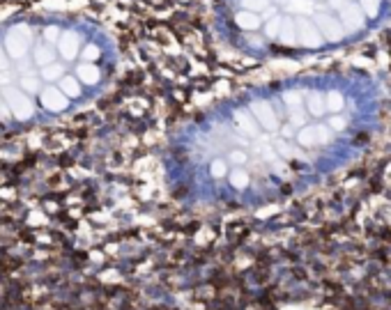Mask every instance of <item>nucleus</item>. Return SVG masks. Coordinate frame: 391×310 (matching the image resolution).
I'll list each match as a JSON object with an SVG mask.
<instances>
[{"mask_svg":"<svg viewBox=\"0 0 391 310\" xmlns=\"http://www.w3.org/2000/svg\"><path fill=\"white\" fill-rule=\"evenodd\" d=\"M387 92L366 72H324L237 97L178 145L175 180L203 203L256 207L304 194L362 159Z\"/></svg>","mask_w":391,"mask_h":310,"instance_id":"nucleus-1","label":"nucleus"},{"mask_svg":"<svg viewBox=\"0 0 391 310\" xmlns=\"http://www.w3.org/2000/svg\"><path fill=\"white\" fill-rule=\"evenodd\" d=\"M391 21V0H239V41L263 55H318Z\"/></svg>","mask_w":391,"mask_h":310,"instance_id":"nucleus-2","label":"nucleus"}]
</instances>
